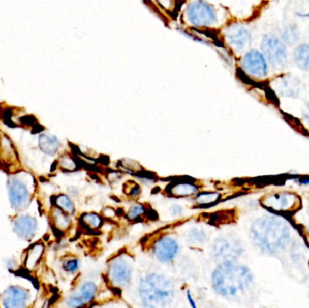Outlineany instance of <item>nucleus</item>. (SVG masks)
<instances>
[{"mask_svg":"<svg viewBox=\"0 0 309 308\" xmlns=\"http://www.w3.org/2000/svg\"><path fill=\"white\" fill-rule=\"evenodd\" d=\"M250 233L253 243L268 253L284 250L290 239L289 224L276 216H265L256 220L252 223Z\"/></svg>","mask_w":309,"mask_h":308,"instance_id":"nucleus-1","label":"nucleus"},{"mask_svg":"<svg viewBox=\"0 0 309 308\" xmlns=\"http://www.w3.org/2000/svg\"><path fill=\"white\" fill-rule=\"evenodd\" d=\"M253 275L251 269L236 261L219 263L211 273V287L220 296L232 297L243 292L252 285Z\"/></svg>","mask_w":309,"mask_h":308,"instance_id":"nucleus-2","label":"nucleus"},{"mask_svg":"<svg viewBox=\"0 0 309 308\" xmlns=\"http://www.w3.org/2000/svg\"><path fill=\"white\" fill-rule=\"evenodd\" d=\"M138 293L144 307H166L175 298V285L165 274L150 272L138 281Z\"/></svg>","mask_w":309,"mask_h":308,"instance_id":"nucleus-3","label":"nucleus"},{"mask_svg":"<svg viewBox=\"0 0 309 308\" xmlns=\"http://www.w3.org/2000/svg\"><path fill=\"white\" fill-rule=\"evenodd\" d=\"M134 276V259L126 252L114 256L107 265L105 280L110 287L121 290L129 288Z\"/></svg>","mask_w":309,"mask_h":308,"instance_id":"nucleus-4","label":"nucleus"},{"mask_svg":"<svg viewBox=\"0 0 309 308\" xmlns=\"http://www.w3.org/2000/svg\"><path fill=\"white\" fill-rule=\"evenodd\" d=\"M8 200L10 206L17 213L28 208L34 196V186L25 176L20 174L10 175L7 182Z\"/></svg>","mask_w":309,"mask_h":308,"instance_id":"nucleus-5","label":"nucleus"},{"mask_svg":"<svg viewBox=\"0 0 309 308\" xmlns=\"http://www.w3.org/2000/svg\"><path fill=\"white\" fill-rule=\"evenodd\" d=\"M99 285L92 280H82L65 296V308H90L96 304L100 296Z\"/></svg>","mask_w":309,"mask_h":308,"instance_id":"nucleus-6","label":"nucleus"},{"mask_svg":"<svg viewBox=\"0 0 309 308\" xmlns=\"http://www.w3.org/2000/svg\"><path fill=\"white\" fill-rule=\"evenodd\" d=\"M243 252L238 239L232 236H219L211 244V258L220 263L224 261H236Z\"/></svg>","mask_w":309,"mask_h":308,"instance_id":"nucleus-7","label":"nucleus"},{"mask_svg":"<svg viewBox=\"0 0 309 308\" xmlns=\"http://www.w3.org/2000/svg\"><path fill=\"white\" fill-rule=\"evenodd\" d=\"M262 54L274 68L284 69L288 65V52L284 43L273 35H267L261 41Z\"/></svg>","mask_w":309,"mask_h":308,"instance_id":"nucleus-8","label":"nucleus"},{"mask_svg":"<svg viewBox=\"0 0 309 308\" xmlns=\"http://www.w3.org/2000/svg\"><path fill=\"white\" fill-rule=\"evenodd\" d=\"M181 251L178 239L172 234H162L151 245V253L160 263H172Z\"/></svg>","mask_w":309,"mask_h":308,"instance_id":"nucleus-9","label":"nucleus"},{"mask_svg":"<svg viewBox=\"0 0 309 308\" xmlns=\"http://www.w3.org/2000/svg\"><path fill=\"white\" fill-rule=\"evenodd\" d=\"M186 18L194 26L205 27L211 26L217 23L215 9L204 1L192 2L187 8Z\"/></svg>","mask_w":309,"mask_h":308,"instance_id":"nucleus-10","label":"nucleus"},{"mask_svg":"<svg viewBox=\"0 0 309 308\" xmlns=\"http://www.w3.org/2000/svg\"><path fill=\"white\" fill-rule=\"evenodd\" d=\"M33 293L22 285H10L0 294V308H29Z\"/></svg>","mask_w":309,"mask_h":308,"instance_id":"nucleus-11","label":"nucleus"},{"mask_svg":"<svg viewBox=\"0 0 309 308\" xmlns=\"http://www.w3.org/2000/svg\"><path fill=\"white\" fill-rule=\"evenodd\" d=\"M13 232L18 239L31 242L36 239L39 231V222L35 215L20 212L13 218Z\"/></svg>","mask_w":309,"mask_h":308,"instance_id":"nucleus-12","label":"nucleus"},{"mask_svg":"<svg viewBox=\"0 0 309 308\" xmlns=\"http://www.w3.org/2000/svg\"><path fill=\"white\" fill-rule=\"evenodd\" d=\"M241 69L254 79H263L268 75V65L262 53L252 50L245 53L240 61Z\"/></svg>","mask_w":309,"mask_h":308,"instance_id":"nucleus-13","label":"nucleus"},{"mask_svg":"<svg viewBox=\"0 0 309 308\" xmlns=\"http://www.w3.org/2000/svg\"><path fill=\"white\" fill-rule=\"evenodd\" d=\"M224 37L228 45L236 52H242L252 44V36L248 29L236 23L226 27L224 30Z\"/></svg>","mask_w":309,"mask_h":308,"instance_id":"nucleus-14","label":"nucleus"},{"mask_svg":"<svg viewBox=\"0 0 309 308\" xmlns=\"http://www.w3.org/2000/svg\"><path fill=\"white\" fill-rule=\"evenodd\" d=\"M297 201V195L283 193L266 197L263 204L269 209H272L273 211H289L296 206Z\"/></svg>","mask_w":309,"mask_h":308,"instance_id":"nucleus-15","label":"nucleus"},{"mask_svg":"<svg viewBox=\"0 0 309 308\" xmlns=\"http://www.w3.org/2000/svg\"><path fill=\"white\" fill-rule=\"evenodd\" d=\"M45 246L43 242H37L29 248L24 255V266L29 271H34L39 266L45 254Z\"/></svg>","mask_w":309,"mask_h":308,"instance_id":"nucleus-16","label":"nucleus"},{"mask_svg":"<svg viewBox=\"0 0 309 308\" xmlns=\"http://www.w3.org/2000/svg\"><path fill=\"white\" fill-rule=\"evenodd\" d=\"M38 146L40 150L45 155L54 156L61 148L59 138L51 134H41L38 138Z\"/></svg>","mask_w":309,"mask_h":308,"instance_id":"nucleus-17","label":"nucleus"},{"mask_svg":"<svg viewBox=\"0 0 309 308\" xmlns=\"http://www.w3.org/2000/svg\"><path fill=\"white\" fill-rule=\"evenodd\" d=\"M50 217H51L53 227L55 228L57 231L65 232L70 230V228L72 227V225H73L72 216L65 213L56 207L52 208Z\"/></svg>","mask_w":309,"mask_h":308,"instance_id":"nucleus-18","label":"nucleus"},{"mask_svg":"<svg viewBox=\"0 0 309 308\" xmlns=\"http://www.w3.org/2000/svg\"><path fill=\"white\" fill-rule=\"evenodd\" d=\"M104 218L102 215L94 211L84 212L80 216L79 223L81 226L89 231H96L101 230L104 226Z\"/></svg>","mask_w":309,"mask_h":308,"instance_id":"nucleus-19","label":"nucleus"},{"mask_svg":"<svg viewBox=\"0 0 309 308\" xmlns=\"http://www.w3.org/2000/svg\"><path fill=\"white\" fill-rule=\"evenodd\" d=\"M168 193L173 197L187 198L197 195L199 193V188L191 182H178L172 186Z\"/></svg>","mask_w":309,"mask_h":308,"instance_id":"nucleus-20","label":"nucleus"},{"mask_svg":"<svg viewBox=\"0 0 309 308\" xmlns=\"http://www.w3.org/2000/svg\"><path fill=\"white\" fill-rule=\"evenodd\" d=\"M186 238L187 243L195 247H199L207 242L209 234L204 228L201 226H194L188 230Z\"/></svg>","mask_w":309,"mask_h":308,"instance_id":"nucleus-21","label":"nucleus"},{"mask_svg":"<svg viewBox=\"0 0 309 308\" xmlns=\"http://www.w3.org/2000/svg\"><path fill=\"white\" fill-rule=\"evenodd\" d=\"M276 89L279 94L283 96H296L299 90L298 81L296 78L290 76L283 77L276 84Z\"/></svg>","mask_w":309,"mask_h":308,"instance_id":"nucleus-22","label":"nucleus"},{"mask_svg":"<svg viewBox=\"0 0 309 308\" xmlns=\"http://www.w3.org/2000/svg\"><path fill=\"white\" fill-rule=\"evenodd\" d=\"M53 207H56L61 211L71 216H73L76 212V207L73 203V199L71 198L68 195L60 194V195L53 196Z\"/></svg>","mask_w":309,"mask_h":308,"instance_id":"nucleus-23","label":"nucleus"},{"mask_svg":"<svg viewBox=\"0 0 309 308\" xmlns=\"http://www.w3.org/2000/svg\"><path fill=\"white\" fill-rule=\"evenodd\" d=\"M221 195L217 192H201L195 196V203L199 208H209L218 203Z\"/></svg>","mask_w":309,"mask_h":308,"instance_id":"nucleus-24","label":"nucleus"},{"mask_svg":"<svg viewBox=\"0 0 309 308\" xmlns=\"http://www.w3.org/2000/svg\"><path fill=\"white\" fill-rule=\"evenodd\" d=\"M294 59L298 68L309 72V44L297 46L294 51Z\"/></svg>","mask_w":309,"mask_h":308,"instance_id":"nucleus-25","label":"nucleus"},{"mask_svg":"<svg viewBox=\"0 0 309 308\" xmlns=\"http://www.w3.org/2000/svg\"><path fill=\"white\" fill-rule=\"evenodd\" d=\"M81 268V261L75 256H67L61 261V268L65 274L73 276L80 271Z\"/></svg>","mask_w":309,"mask_h":308,"instance_id":"nucleus-26","label":"nucleus"},{"mask_svg":"<svg viewBox=\"0 0 309 308\" xmlns=\"http://www.w3.org/2000/svg\"><path fill=\"white\" fill-rule=\"evenodd\" d=\"M146 213H147L146 207L143 203H134L127 211L125 218L130 223H137L140 222V220H143Z\"/></svg>","mask_w":309,"mask_h":308,"instance_id":"nucleus-27","label":"nucleus"},{"mask_svg":"<svg viewBox=\"0 0 309 308\" xmlns=\"http://www.w3.org/2000/svg\"><path fill=\"white\" fill-rule=\"evenodd\" d=\"M281 37L283 39V42L287 45H294L299 41L300 35H299V31L296 25L289 24L283 29Z\"/></svg>","mask_w":309,"mask_h":308,"instance_id":"nucleus-28","label":"nucleus"},{"mask_svg":"<svg viewBox=\"0 0 309 308\" xmlns=\"http://www.w3.org/2000/svg\"><path fill=\"white\" fill-rule=\"evenodd\" d=\"M19 262L16 257H9L5 260V267L8 269V272H15L19 268Z\"/></svg>","mask_w":309,"mask_h":308,"instance_id":"nucleus-29","label":"nucleus"},{"mask_svg":"<svg viewBox=\"0 0 309 308\" xmlns=\"http://www.w3.org/2000/svg\"><path fill=\"white\" fill-rule=\"evenodd\" d=\"M60 164L61 167H64L66 170H73L76 167V164L73 161V158H69L68 156L61 158Z\"/></svg>","mask_w":309,"mask_h":308,"instance_id":"nucleus-30","label":"nucleus"},{"mask_svg":"<svg viewBox=\"0 0 309 308\" xmlns=\"http://www.w3.org/2000/svg\"><path fill=\"white\" fill-rule=\"evenodd\" d=\"M183 211H184L183 207L180 204H176V203L171 205L170 208H169V213L174 218L181 217L183 214Z\"/></svg>","mask_w":309,"mask_h":308,"instance_id":"nucleus-31","label":"nucleus"},{"mask_svg":"<svg viewBox=\"0 0 309 308\" xmlns=\"http://www.w3.org/2000/svg\"><path fill=\"white\" fill-rule=\"evenodd\" d=\"M127 194H128L130 197H132V198H137V197H138V196L140 195V194H141V188L138 186V183L133 182V183L129 187V190L127 191Z\"/></svg>","mask_w":309,"mask_h":308,"instance_id":"nucleus-32","label":"nucleus"},{"mask_svg":"<svg viewBox=\"0 0 309 308\" xmlns=\"http://www.w3.org/2000/svg\"><path fill=\"white\" fill-rule=\"evenodd\" d=\"M117 216V211L111 207H106L102 211V217L104 219H114Z\"/></svg>","mask_w":309,"mask_h":308,"instance_id":"nucleus-33","label":"nucleus"},{"mask_svg":"<svg viewBox=\"0 0 309 308\" xmlns=\"http://www.w3.org/2000/svg\"><path fill=\"white\" fill-rule=\"evenodd\" d=\"M186 295H187V301H188V304H189V305H190V307L198 308V305H197V304H196V302H195L194 296H193V295H192L190 289H187Z\"/></svg>","mask_w":309,"mask_h":308,"instance_id":"nucleus-34","label":"nucleus"}]
</instances>
